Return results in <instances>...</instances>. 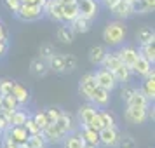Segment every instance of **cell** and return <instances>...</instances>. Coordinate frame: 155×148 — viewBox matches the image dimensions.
Listing matches in <instances>:
<instances>
[{"instance_id": "cell-24", "label": "cell", "mask_w": 155, "mask_h": 148, "mask_svg": "<svg viewBox=\"0 0 155 148\" xmlns=\"http://www.w3.org/2000/svg\"><path fill=\"white\" fill-rule=\"evenodd\" d=\"M47 64H49V71H54V73H64V58L63 54H58L54 52L52 56L47 59Z\"/></svg>"}, {"instance_id": "cell-31", "label": "cell", "mask_w": 155, "mask_h": 148, "mask_svg": "<svg viewBox=\"0 0 155 148\" xmlns=\"http://www.w3.org/2000/svg\"><path fill=\"white\" fill-rule=\"evenodd\" d=\"M136 38H138V42H140V44H147V42H152V40H155V31H153V28H150V26H143L141 30H138Z\"/></svg>"}, {"instance_id": "cell-48", "label": "cell", "mask_w": 155, "mask_h": 148, "mask_svg": "<svg viewBox=\"0 0 155 148\" xmlns=\"http://www.w3.org/2000/svg\"><path fill=\"white\" fill-rule=\"evenodd\" d=\"M0 40H9V31L4 26V23H0Z\"/></svg>"}, {"instance_id": "cell-3", "label": "cell", "mask_w": 155, "mask_h": 148, "mask_svg": "<svg viewBox=\"0 0 155 148\" xmlns=\"http://www.w3.org/2000/svg\"><path fill=\"white\" fill-rule=\"evenodd\" d=\"M94 77H96V84L99 87H103V89H106V91H110V92L119 85L113 71H110L108 68H103V66H99L98 70L94 71Z\"/></svg>"}, {"instance_id": "cell-25", "label": "cell", "mask_w": 155, "mask_h": 148, "mask_svg": "<svg viewBox=\"0 0 155 148\" xmlns=\"http://www.w3.org/2000/svg\"><path fill=\"white\" fill-rule=\"evenodd\" d=\"M61 143H63L64 148H84V140H82V136H80V133H75V131L66 134Z\"/></svg>"}, {"instance_id": "cell-13", "label": "cell", "mask_w": 155, "mask_h": 148, "mask_svg": "<svg viewBox=\"0 0 155 148\" xmlns=\"http://www.w3.org/2000/svg\"><path fill=\"white\" fill-rule=\"evenodd\" d=\"M117 54H119V58H120V63L129 66V68L133 66L134 61L140 56V52H138V49H136L134 45H122V47L117 51Z\"/></svg>"}, {"instance_id": "cell-12", "label": "cell", "mask_w": 155, "mask_h": 148, "mask_svg": "<svg viewBox=\"0 0 155 148\" xmlns=\"http://www.w3.org/2000/svg\"><path fill=\"white\" fill-rule=\"evenodd\" d=\"M61 4L56 0H47L44 5V16H47L51 21L54 23H63V14H61Z\"/></svg>"}, {"instance_id": "cell-47", "label": "cell", "mask_w": 155, "mask_h": 148, "mask_svg": "<svg viewBox=\"0 0 155 148\" xmlns=\"http://www.w3.org/2000/svg\"><path fill=\"white\" fill-rule=\"evenodd\" d=\"M9 129V122H7V119L0 113V134L4 133V131H7Z\"/></svg>"}, {"instance_id": "cell-20", "label": "cell", "mask_w": 155, "mask_h": 148, "mask_svg": "<svg viewBox=\"0 0 155 148\" xmlns=\"http://www.w3.org/2000/svg\"><path fill=\"white\" fill-rule=\"evenodd\" d=\"M56 38L61 44H71L75 40V33H73V30L66 23H59V26L56 30Z\"/></svg>"}, {"instance_id": "cell-21", "label": "cell", "mask_w": 155, "mask_h": 148, "mask_svg": "<svg viewBox=\"0 0 155 148\" xmlns=\"http://www.w3.org/2000/svg\"><path fill=\"white\" fill-rule=\"evenodd\" d=\"M141 92L147 96L150 101H153L155 99V71L153 73H150L148 77L143 78V84H141Z\"/></svg>"}, {"instance_id": "cell-33", "label": "cell", "mask_w": 155, "mask_h": 148, "mask_svg": "<svg viewBox=\"0 0 155 148\" xmlns=\"http://www.w3.org/2000/svg\"><path fill=\"white\" fill-rule=\"evenodd\" d=\"M26 117H28V112L21 110V106H19L18 110L12 112L11 119H9V126H23V124H25V120H26Z\"/></svg>"}, {"instance_id": "cell-7", "label": "cell", "mask_w": 155, "mask_h": 148, "mask_svg": "<svg viewBox=\"0 0 155 148\" xmlns=\"http://www.w3.org/2000/svg\"><path fill=\"white\" fill-rule=\"evenodd\" d=\"M75 4H77V9H78V14L87 18V19H96V16H98V2L96 0H75Z\"/></svg>"}, {"instance_id": "cell-51", "label": "cell", "mask_w": 155, "mask_h": 148, "mask_svg": "<svg viewBox=\"0 0 155 148\" xmlns=\"http://www.w3.org/2000/svg\"><path fill=\"white\" fill-rule=\"evenodd\" d=\"M56 2H59L61 5H64V4H70V2H73V0H56Z\"/></svg>"}, {"instance_id": "cell-35", "label": "cell", "mask_w": 155, "mask_h": 148, "mask_svg": "<svg viewBox=\"0 0 155 148\" xmlns=\"http://www.w3.org/2000/svg\"><path fill=\"white\" fill-rule=\"evenodd\" d=\"M117 148H136V140H134L131 134L120 133V138H119V145H117Z\"/></svg>"}, {"instance_id": "cell-27", "label": "cell", "mask_w": 155, "mask_h": 148, "mask_svg": "<svg viewBox=\"0 0 155 148\" xmlns=\"http://www.w3.org/2000/svg\"><path fill=\"white\" fill-rule=\"evenodd\" d=\"M61 14H63V23H71L75 18L78 16V9H77V4H75V0L70 2V4H64L63 7H61Z\"/></svg>"}, {"instance_id": "cell-1", "label": "cell", "mask_w": 155, "mask_h": 148, "mask_svg": "<svg viewBox=\"0 0 155 148\" xmlns=\"http://www.w3.org/2000/svg\"><path fill=\"white\" fill-rule=\"evenodd\" d=\"M126 33H127L126 25L117 19V21H110L105 28H103L101 37H103V40H105L106 45H110V47H119V45H122L124 40H126Z\"/></svg>"}, {"instance_id": "cell-18", "label": "cell", "mask_w": 155, "mask_h": 148, "mask_svg": "<svg viewBox=\"0 0 155 148\" xmlns=\"http://www.w3.org/2000/svg\"><path fill=\"white\" fill-rule=\"evenodd\" d=\"M105 56H106V49L103 45H91L89 51H87V58H89V63L92 66H101Z\"/></svg>"}, {"instance_id": "cell-2", "label": "cell", "mask_w": 155, "mask_h": 148, "mask_svg": "<svg viewBox=\"0 0 155 148\" xmlns=\"http://www.w3.org/2000/svg\"><path fill=\"white\" fill-rule=\"evenodd\" d=\"M14 16L23 23H35L40 18H44V7L31 5V4H23L21 2V5L14 12Z\"/></svg>"}, {"instance_id": "cell-14", "label": "cell", "mask_w": 155, "mask_h": 148, "mask_svg": "<svg viewBox=\"0 0 155 148\" xmlns=\"http://www.w3.org/2000/svg\"><path fill=\"white\" fill-rule=\"evenodd\" d=\"M61 131H64V133L68 134V133H73L75 129H77V126H78V122H77V119L71 115V113H68V112H61V115L58 117V120L54 122Z\"/></svg>"}, {"instance_id": "cell-49", "label": "cell", "mask_w": 155, "mask_h": 148, "mask_svg": "<svg viewBox=\"0 0 155 148\" xmlns=\"http://www.w3.org/2000/svg\"><path fill=\"white\" fill-rule=\"evenodd\" d=\"M99 2L103 4V7H106V9H108V11H110V9H112L113 5H115V4L119 2V0H99Z\"/></svg>"}, {"instance_id": "cell-52", "label": "cell", "mask_w": 155, "mask_h": 148, "mask_svg": "<svg viewBox=\"0 0 155 148\" xmlns=\"http://www.w3.org/2000/svg\"><path fill=\"white\" fill-rule=\"evenodd\" d=\"M0 108H2V96H0Z\"/></svg>"}, {"instance_id": "cell-4", "label": "cell", "mask_w": 155, "mask_h": 148, "mask_svg": "<svg viewBox=\"0 0 155 148\" xmlns=\"http://www.w3.org/2000/svg\"><path fill=\"white\" fill-rule=\"evenodd\" d=\"M99 134V145H103L106 148H117L119 145V138H120V131L119 127H103L101 131H98Z\"/></svg>"}, {"instance_id": "cell-16", "label": "cell", "mask_w": 155, "mask_h": 148, "mask_svg": "<svg viewBox=\"0 0 155 148\" xmlns=\"http://www.w3.org/2000/svg\"><path fill=\"white\" fill-rule=\"evenodd\" d=\"M30 73L35 78H44L49 73V64H47V61L42 59V58H35L30 63Z\"/></svg>"}, {"instance_id": "cell-34", "label": "cell", "mask_w": 155, "mask_h": 148, "mask_svg": "<svg viewBox=\"0 0 155 148\" xmlns=\"http://www.w3.org/2000/svg\"><path fill=\"white\" fill-rule=\"evenodd\" d=\"M131 7H133L134 14H148V12L153 11L145 0H133V2H131Z\"/></svg>"}, {"instance_id": "cell-39", "label": "cell", "mask_w": 155, "mask_h": 148, "mask_svg": "<svg viewBox=\"0 0 155 148\" xmlns=\"http://www.w3.org/2000/svg\"><path fill=\"white\" fill-rule=\"evenodd\" d=\"M54 52L56 51H54V45L52 44H44V45H40V49H38V58H42V59L47 61Z\"/></svg>"}, {"instance_id": "cell-29", "label": "cell", "mask_w": 155, "mask_h": 148, "mask_svg": "<svg viewBox=\"0 0 155 148\" xmlns=\"http://www.w3.org/2000/svg\"><path fill=\"white\" fill-rule=\"evenodd\" d=\"M120 58H119V54H117V51H112V52H108L106 51V56H105V59H103V63H101V66L103 68H108L110 71H113L117 66H120Z\"/></svg>"}, {"instance_id": "cell-44", "label": "cell", "mask_w": 155, "mask_h": 148, "mask_svg": "<svg viewBox=\"0 0 155 148\" xmlns=\"http://www.w3.org/2000/svg\"><path fill=\"white\" fill-rule=\"evenodd\" d=\"M134 89H136V87H133V85H127V84H124V87H122V91H120V98H122V101H124V103H127V99L131 98V94L134 92Z\"/></svg>"}, {"instance_id": "cell-45", "label": "cell", "mask_w": 155, "mask_h": 148, "mask_svg": "<svg viewBox=\"0 0 155 148\" xmlns=\"http://www.w3.org/2000/svg\"><path fill=\"white\" fill-rule=\"evenodd\" d=\"M4 4H5V7L11 12H16L19 9V5H21V0H4Z\"/></svg>"}, {"instance_id": "cell-22", "label": "cell", "mask_w": 155, "mask_h": 148, "mask_svg": "<svg viewBox=\"0 0 155 148\" xmlns=\"http://www.w3.org/2000/svg\"><path fill=\"white\" fill-rule=\"evenodd\" d=\"M5 133L11 136V140L14 141L16 145L18 143H26V140H28V133H26V129L23 126H9V129Z\"/></svg>"}, {"instance_id": "cell-11", "label": "cell", "mask_w": 155, "mask_h": 148, "mask_svg": "<svg viewBox=\"0 0 155 148\" xmlns=\"http://www.w3.org/2000/svg\"><path fill=\"white\" fill-rule=\"evenodd\" d=\"M131 70H133L134 75L145 78V77H148L150 73H153V63H150L147 58L138 56V59H136V61H134V64L131 66Z\"/></svg>"}, {"instance_id": "cell-53", "label": "cell", "mask_w": 155, "mask_h": 148, "mask_svg": "<svg viewBox=\"0 0 155 148\" xmlns=\"http://www.w3.org/2000/svg\"><path fill=\"white\" fill-rule=\"evenodd\" d=\"M122 2H133V0H122Z\"/></svg>"}, {"instance_id": "cell-43", "label": "cell", "mask_w": 155, "mask_h": 148, "mask_svg": "<svg viewBox=\"0 0 155 148\" xmlns=\"http://www.w3.org/2000/svg\"><path fill=\"white\" fill-rule=\"evenodd\" d=\"M89 127H92L94 131H101L103 129V120H101V115H99V110L96 113H94V117L91 119V122H89Z\"/></svg>"}, {"instance_id": "cell-40", "label": "cell", "mask_w": 155, "mask_h": 148, "mask_svg": "<svg viewBox=\"0 0 155 148\" xmlns=\"http://www.w3.org/2000/svg\"><path fill=\"white\" fill-rule=\"evenodd\" d=\"M12 85L14 80H9V78H2L0 80V96H7L12 92Z\"/></svg>"}, {"instance_id": "cell-5", "label": "cell", "mask_w": 155, "mask_h": 148, "mask_svg": "<svg viewBox=\"0 0 155 148\" xmlns=\"http://www.w3.org/2000/svg\"><path fill=\"white\" fill-rule=\"evenodd\" d=\"M148 108V106H147ZM147 108H134V106H126V112H124V119L127 124H133V126H141L147 122Z\"/></svg>"}, {"instance_id": "cell-26", "label": "cell", "mask_w": 155, "mask_h": 148, "mask_svg": "<svg viewBox=\"0 0 155 148\" xmlns=\"http://www.w3.org/2000/svg\"><path fill=\"white\" fill-rule=\"evenodd\" d=\"M113 75H115L119 84H129L131 82V77H133V70L129 66H126V64H120V66H117L113 70Z\"/></svg>"}, {"instance_id": "cell-19", "label": "cell", "mask_w": 155, "mask_h": 148, "mask_svg": "<svg viewBox=\"0 0 155 148\" xmlns=\"http://www.w3.org/2000/svg\"><path fill=\"white\" fill-rule=\"evenodd\" d=\"M126 106H134V108H147L150 106V99L141 92V89H134V92L131 94V98L127 99Z\"/></svg>"}, {"instance_id": "cell-10", "label": "cell", "mask_w": 155, "mask_h": 148, "mask_svg": "<svg viewBox=\"0 0 155 148\" xmlns=\"http://www.w3.org/2000/svg\"><path fill=\"white\" fill-rule=\"evenodd\" d=\"M110 12L115 19H119V21H124V19H129V18H133L134 16V11L131 7V2H122L119 0L112 9H110Z\"/></svg>"}, {"instance_id": "cell-23", "label": "cell", "mask_w": 155, "mask_h": 148, "mask_svg": "<svg viewBox=\"0 0 155 148\" xmlns=\"http://www.w3.org/2000/svg\"><path fill=\"white\" fill-rule=\"evenodd\" d=\"M12 96H14V99L19 103V106L26 105L30 101V92L26 87H23L21 84H18V82H14V85H12V92H11Z\"/></svg>"}, {"instance_id": "cell-36", "label": "cell", "mask_w": 155, "mask_h": 148, "mask_svg": "<svg viewBox=\"0 0 155 148\" xmlns=\"http://www.w3.org/2000/svg\"><path fill=\"white\" fill-rule=\"evenodd\" d=\"M23 127L26 129V133H28V134H38V133H42V131H40V127L37 126V122L33 120V117H31L30 113H28V117H26V120H25Z\"/></svg>"}, {"instance_id": "cell-28", "label": "cell", "mask_w": 155, "mask_h": 148, "mask_svg": "<svg viewBox=\"0 0 155 148\" xmlns=\"http://www.w3.org/2000/svg\"><path fill=\"white\" fill-rule=\"evenodd\" d=\"M80 136H82L84 143L99 146V134H98V131H94L92 127H82V129H80Z\"/></svg>"}, {"instance_id": "cell-38", "label": "cell", "mask_w": 155, "mask_h": 148, "mask_svg": "<svg viewBox=\"0 0 155 148\" xmlns=\"http://www.w3.org/2000/svg\"><path fill=\"white\" fill-rule=\"evenodd\" d=\"M99 115H101V120H103V126H105V127H115V126H117L115 115H113V113H110L108 110H101V112H99Z\"/></svg>"}, {"instance_id": "cell-46", "label": "cell", "mask_w": 155, "mask_h": 148, "mask_svg": "<svg viewBox=\"0 0 155 148\" xmlns=\"http://www.w3.org/2000/svg\"><path fill=\"white\" fill-rule=\"evenodd\" d=\"M9 51V40H0V59L7 54Z\"/></svg>"}, {"instance_id": "cell-32", "label": "cell", "mask_w": 155, "mask_h": 148, "mask_svg": "<svg viewBox=\"0 0 155 148\" xmlns=\"http://www.w3.org/2000/svg\"><path fill=\"white\" fill-rule=\"evenodd\" d=\"M26 143H28L30 148H47V141H45V138L42 136V133L38 134H28V140H26Z\"/></svg>"}, {"instance_id": "cell-30", "label": "cell", "mask_w": 155, "mask_h": 148, "mask_svg": "<svg viewBox=\"0 0 155 148\" xmlns=\"http://www.w3.org/2000/svg\"><path fill=\"white\" fill-rule=\"evenodd\" d=\"M138 52H140V56L147 58L150 63H155V40L147 42V44H140Z\"/></svg>"}, {"instance_id": "cell-17", "label": "cell", "mask_w": 155, "mask_h": 148, "mask_svg": "<svg viewBox=\"0 0 155 148\" xmlns=\"http://www.w3.org/2000/svg\"><path fill=\"white\" fill-rule=\"evenodd\" d=\"M68 26L73 30L75 35H77V33H87V31H91V28H92V19H87V18L78 14L71 23H68Z\"/></svg>"}, {"instance_id": "cell-42", "label": "cell", "mask_w": 155, "mask_h": 148, "mask_svg": "<svg viewBox=\"0 0 155 148\" xmlns=\"http://www.w3.org/2000/svg\"><path fill=\"white\" fill-rule=\"evenodd\" d=\"M31 117H33V120L37 122V126L40 127V131H42L44 127L49 124V120H47V115H45V110H44V112H35L33 115H31Z\"/></svg>"}, {"instance_id": "cell-9", "label": "cell", "mask_w": 155, "mask_h": 148, "mask_svg": "<svg viewBox=\"0 0 155 148\" xmlns=\"http://www.w3.org/2000/svg\"><path fill=\"white\" fill-rule=\"evenodd\" d=\"M42 136L45 138L47 143H51V145H58V143H61V141L64 140L66 133L61 131V129L52 122V124H47V126L42 129Z\"/></svg>"}, {"instance_id": "cell-41", "label": "cell", "mask_w": 155, "mask_h": 148, "mask_svg": "<svg viewBox=\"0 0 155 148\" xmlns=\"http://www.w3.org/2000/svg\"><path fill=\"white\" fill-rule=\"evenodd\" d=\"M61 108L59 106H49L47 110H45V115H47V120H49V124H52V122H56L58 117L61 115Z\"/></svg>"}, {"instance_id": "cell-6", "label": "cell", "mask_w": 155, "mask_h": 148, "mask_svg": "<svg viewBox=\"0 0 155 148\" xmlns=\"http://www.w3.org/2000/svg\"><path fill=\"white\" fill-rule=\"evenodd\" d=\"M112 92L106 91V89H103V87H99V85H96V89L91 92V96H89V103L91 105H94L96 108H106V106L110 105V99H112V96H110Z\"/></svg>"}, {"instance_id": "cell-37", "label": "cell", "mask_w": 155, "mask_h": 148, "mask_svg": "<svg viewBox=\"0 0 155 148\" xmlns=\"http://www.w3.org/2000/svg\"><path fill=\"white\" fill-rule=\"evenodd\" d=\"M63 58H64V73H70L77 68L78 59L73 54H63Z\"/></svg>"}, {"instance_id": "cell-50", "label": "cell", "mask_w": 155, "mask_h": 148, "mask_svg": "<svg viewBox=\"0 0 155 148\" xmlns=\"http://www.w3.org/2000/svg\"><path fill=\"white\" fill-rule=\"evenodd\" d=\"M145 2H147V4H148L152 9H155V0H145Z\"/></svg>"}, {"instance_id": "cell-8", "label": "cell", "mask_w": 155, "mask_h": 148, "mask_svg": "<svg viewBox=\"0 0 155 148\" xmlns=\"http://www.w3.org/2000/svg\"><path fill=\"white\" fill-rule=\"evenodd\" d=\"M96 77H94V71H89V73H85L84 77L78 80V94L85 98L89 101V96H91V92L96 89Z\"/></svg>"}, {"instance_id": "cell-15", "label": "cell", "mask_w": 155, "mask_h": 148, "mask_svg": "<svg viewBox=\"0 0 155 148\" xmlns=\"http://www.w3.org/2000/svg\"><path fill=\"white\" fill-rule=\"evenodd\" d=\"M98 112V108L94 105H91V103H85V105H82L80 108H78V126L80 127H89V122H91V119L94 117V113Z\"/></svg>"}]
</instances>
